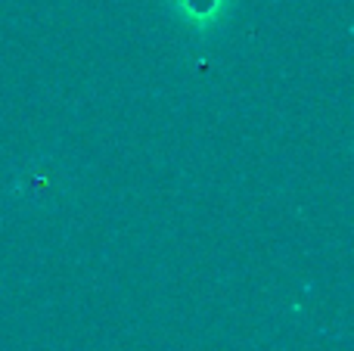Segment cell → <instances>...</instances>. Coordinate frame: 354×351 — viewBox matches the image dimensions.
<instances>
[{"mask_svg":"<svg viewBox=\"0 0 354 351\" xmlns=\"http://www.w3.org/2000/svg\"><path fill=\"white\" fill-rule=\"evenodd\" d=\"M177 12L196 28H208V25L221 22L227 10V0H174Z\"/></svg>","mask_w":354,"mask_h":351,"instance_id":"1","label":"cell"}]
</instances>
